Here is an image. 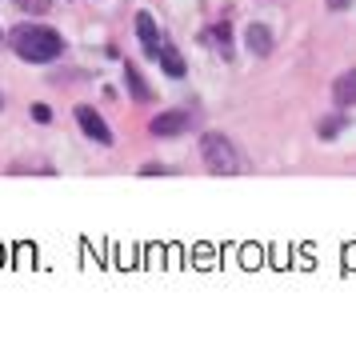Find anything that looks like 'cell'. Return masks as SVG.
Here are the masks:
<instances>
[{"label": "cell", "mask_w": 356, "mask_h": 360, "mask_svg": "<svg viewBox=\"0 0 356 360\" xmlns=\"http://www.w3.org/2000/svg\"><path fill=\"white\" fill-rule=\"evenodd\" d=\"M8 44H13V52L20 56V60H28V65H49V60H56V56L64 52L61 32H52V28H44V25L13 28Z\"/></svg>", "instance_id": "obj_1"}, {"label": "cell", "mask_w": 356, "mask_h": 360, "mask_svg": "<svg viewBox=\"0 0 356 360\" xmlns=\"http://www.w3.org/2000/svg\"><path fill=\"white\" fill-rule=\"evenodd\" d=\"M201 156H204V168L217 172V176H232V172L241 168V156H236V148H232V141L224 132H204Z\"/></svg>", "instance_id": "obj_2"}, {"label": "cell", "mask_w": 356, "mask_h": 360, "mask_svg": "<svg viewBox=\"0 0 356 360\" xmlns=\"http://www.w3.org/2000/svg\"><path fill=\"white\" fill-rule=\"evenodd\" d=\"M196 120H192V112H180V108H172V112H160L148 124L153 129V136H180V132H189Z\"/></svg>", "instance_id": "obj_3"}, {"label": "cell", "mask_w": 356, "mask_h": 360, "mask_svg": "<svg viewBox=\"0 0 356 360\" xmlns=\"http://www.w3.org/2000/svg\"><path fill=\"white\" fill-rule=\"evenodd\" d=\"M77 120H80V129H84V136H92L96 144H113V132H108V124L96 116V108L80 104V108H77Z\"/></svg>", "instance_id": "obj_4"}, {"label": "cell", "mask_w": 356, "mask_h": 360, "mask_svg": "<svg viewBox=\"0 0 356 360\" xmlns=\"http://www.w3.org/2000/svg\"><path fill=\"white\" fill-rule=\"evenodd\" d=\"M136 37H140V44H144V52H148V56H156V52H160V32H156V20L148 13H136Z\"/></svg>", "instance_id": "obj_5"}, {"label": "cell", "mask_w": 356, "mask_h": 360, "mask_svg": "<svg viewBox=\"0 0 356 360\" xmlns=\"http://www.w3.org/2000/svg\"><path fill=\"white\" fill-rule=\"evenodd\" d=\"M153 60H160V68H165L168 77H184V60H180V52L172 44H160V52H156Z\"/></svg>", "instance_id": "obj_6"}, {"label": "cell", "mask_w": 356, "mask_h": 360, "mask_svg": "<svg viewBox=\"0 0 356 360\" xmlns=\"http://www.w3.org/2000/svg\"><path fill=\"white\" fill-rule=\"evenodd\" d=\"M248 49H253L256 56H268V52H272V32H268L265 25H248Z\"/></svg>", "instance_id": "obj_7"}, {"label": "cell", "mask_w": 356, "mask_h": 360, "mask_svg": "<svg viewBox=\"0 0 356 360\" xmlns=\"http://www.w3.org/2000/svg\"><path fill=\"white\" fill-rule=\"evenodd\" d=\"M332 96H336V104H356V68H352V72H344V77L336 80Z\"/></svg>", "instance_id": "obj_8"}, {"label": "cell", "mask_w": 356, "mask_h": 360, "mask_svg": "<svg viewBox=\"0 0 356 360\" xmlns=\"http://www.w3.org/2000/svg\"><path fill=\"white\" fill-rule=\"evenodd\" d=\"M125 80H128V89H132V96H136V101H148V96H153V89L144 84V77L136 72V65H125Z\"/></svg>", "instance_id": "obj_9"}, {"label": "cell", "mask_w": 356, "mask_h": 360, "mask_svg": "<svg viewBox=\"0 0 356 360\" xmlns=\"http://www.w3.org/2000/svg\"><path fill=\"white\" fill-rule=\"evenodd\" d=\"M16 4H20V8H25V13H49V4H52V0H16Z\"/></svg>", "instance_id": "obj_10"}, {"label": "cell", "mask_w": 356, "mask_h": 360, "mask_svg": "<svg viewBox=\"0 0 356 360\" xmlns=\"http://www.w3.org/2000/svg\"><path fill=\"white\" fill-rule=\"evenodd\" d=\"M32 120H37V124H49L52 108H49V104H32Z\"/></svg>", "instance_id": "obj_11"}, {"label": "cell", "mask_w": 356, "mask_h": 360, "mask_svg": "<svg viewBox=\"0 0 356 360\" xmlns=\"http://www.w3.org/2000/svg\"><path fill=\"white\" fill-rule=\"evenodd\" d=\"M341 132V116H329L324 124H320V136H336Z\"/></svg>", "instance_id": "obj_12"}, {"label": "cell", "mask_w": 356, "mask_h": 360, "mask_svg": "<svg viewBox=\"0 0 356 360\" xmlns=\"http://www.w3.org/2000/svg\"><path fill=\"white\" fill-rule=\"evenodd\" d=\"M156 172H160V176H165L168 168H165V165H144V176H156Z\"/></svg>", "instance_id": "obj_13"}, {"label": "cell", "mask_w": 356, "mask_h": 360, "mask_svg": "<svg viewBox=\"0 0 356 360\" xmlns=\"http://www.w3.org/2000/svg\"><path fill=\"white\" fill-rule=\"evenodd\" d=\"M352 0H329V8H348Z\"/></svg>", "instance_id": "obj_14"}]
</instances>
